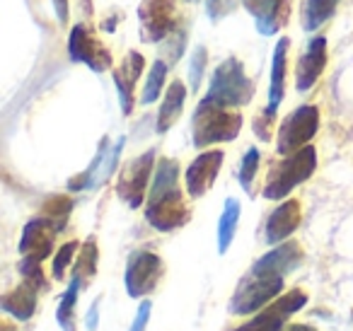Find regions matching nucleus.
Instances as JSON below:
<instances>
[{
	"label": "nucleus",
	"mask_w": 353,
	"mask_h": 331,
	"mask_svg": "<svg viewBox=\"0 0 353 331\" xmlns=\"http://www.w3.org/2000/svg\"><path fill=\"white\" fill-rule=\"evenodd\" d=\"M189 218L192 210L179 189V165L170 157H160L145 199V220L157 232H174L184 228Z\"/></svg>",
	"instance_id": "1"
},
{
	"label": "nucleus",
	"mask_w": 353,
	"mask_h": 331,
	"mask_svg": "<svg viewBox=\"0 0 353 331\" xmlns=\"http://www.w3.org/2000/svg\"><path fill=\"white\" fill-rule=\"evenodd\" d=\"M242 131V114L230 107L213 102L211 97L201 99L192 119V141L194 148H208L216 143H230Z\"/></svg>",
	"instance_id": "2"
},
{
	"label": "nucleus",
	"mask_w": 353,
	"mask_h": 331,
	"mask_svg": "<svg viewBox=\"0 0 353 331\" xmlns=\"http://www.w3.org/2000/svg\"><path fill=\"white\" fill-rule=\"evenodd\" d=\"M317 170V150L314 146H305L300 150L283 155V160L276 162L269 170L266 184L261 196L269 201H283L295 186H300L303 181H307Z\"/></svg>",
	"instance_id": "3"
},
{
	"label": "nucleus",
	"mask_w": 353,
	"mask_h": 331,
	"mask_svg": "<svg viewBox=\"0 0 353 331\" xmlns=\"http://www.w3.org/2000/svg\"><path fill=\"white\" fill-rule=\"evenodd\" d=\"M208 97L223 107H245L254 99V83L247 78L240 59H225L211 75Z\"/></svg>",
	"instance_id": "4"
},
{
	"label": "nucleus",
	"mask_w": 353,
	"mask_h": 331,
	"mask_svg": "<svg viewBox=\"0 0 353 331\" xmlns=\"http://www.w3.org/2000/svg\"><path fill=\"white\" fill-rule=\"evenodd\" d=\"M283 278H271V276H247L240 281L235 295L230 300V312L237 317H247L261 312L271 300L283 295Z\"/></svg>",
	"instance_id": "5"
},
{
	"label": "nucleus",
	"mask_w": 353,
	"mask_h": 331,
	"mask_svg": "<svg viewBox=\"0 0 353 331\" xmlns=\"http://www.w3.org/2000/svg\"><path fill=\"white\" fill-rule=\"evenodd\" d=\"M155 165H157L155 148H150V150H145L143 155L133 157V160L121 170L119 181H117V194L128 208H141L143 201L148 199Z\"/></svg>",
	"instance_id": "6"
},
{
	"label": "nucleus",
	"mask_w": 353,
	"mask_h": 331,
	"mask_svg": "<svg viewBox=\"0 0 353 331\" xmlns=\"http://www.w3.org/2000/svg\"><path fill=\"white\" fill-rule=\"evenodd\" d=\"M319 131V109L314 104H303L295 112H290L279 126V138H276V150L279 155H290L300 148L310 146Z\"/></svg>",
	"instance_id": "7"
},
{
	"label": "nucleus",
	"mask_w": 353,
	"mask_h": 331,
	"mask_svg": "<svg viewBox=\"0 0 353 331\" xmlns=\"http://www.w3.org/2000/svg\"><path fill=\"white\" fill-rule=\"evenodd\" d=\"M162 273H165V263L155 252H148V249L133 252L126 261V273H123V285H126L128 297L141 300V297L150 295L160 283Z\"/></svg>",
	"instance_id": "8"
},
{
	"label": "nucleus",
	"mask_w": 353,
	"mask_h": 331,
	"mask_svg": "<svg viewBox=\"0 0 353 331\" xmlns=\"http://www.w3.org/2000/svg\"><path fill=\"white\" fill-rule=\"evenodd\" d=\"M305 305H307V295H305L303 290L283 292V295L276 297L269 307L256 312V317H252L247 324L237 326L235 331H283L285 321L293 314H298Z\"/></svg>",
	"instance_id": "9"
},
{
	"label": "nucleus",
	"mask_w": 353,
	"mask_h": 331,
	"mask_svg": "<svg viewBox=\"0 0 353 331\" xmlns=\"http://www.w3.org/2000/svg\"><path fill=\"white\" fill-rule=\"evenodd\" d=\"M143 41H165L176 30V6L174 0H143L138 8Z\"/></svg>",
	"instance_id": "10"
},
{
	"label": "nucleus",
	"mask_w": 353,
	"mask_h": 331,
	"mask_svg": "<svg viewBox=\"0 0 353 331\" xmlns=\"http://www.w3.org/2000/svg\"><path fill=\"white\" fill-rule=\"evenodd\" d=\"M68 51L75 63H85L88 68H92L94 73H104V70L112 68V63H114L109 49L94 37V32L85 25H75L73 30H70Z\"/></svg>",
	"instance_id": "11"
},
{
	"label": "nucleus",
	"mask_w": 353,
	"mask_h": 331,
	"mask_svg": "<svg viewBox=\"0 0 353 331\" xmlns=\"http://www.w3.org/2000/svg\"><path fill=\"white\" fill-rule=\"evenodd\" d=\"M303 261H305V252L298 242H281V244H276L271 252H266L261 259H256L250 273L252 276L285 278Z\"/></svg>",
	"instance_id": "12"
},
{
	"label": "nucleus",
	"mask_w": 353,
	"mask_h": 331,
	"mask_svg": "<svg viewBox=\"0 0 353 331\" xmlns=\"http://www.w3.org/2000/svg\"><path fill=\"white\" fill-rule=\"evenodd\" d=\"M223 160H225L223 150H206L196 160H192V165L184 172V184H187V194L192 199H201L208 194V189L216 184L218 174H221Z\"/></svg>",
	"instance_id": "13"
},
{
	"label": "nucleus",
	"mask_w": 353,
	"mask_h": 331,
	"mask_svg": "<svg viewBox=\"0 0 353 331\" xmlns=\"http://www.w3.org/2000/svg\"><path fill=\"white\" fill-rule=\"evenodd\" d=\"M56 225L49 218L39 215V218H32L25 225L20 237V254L27 259H37V261H44L51 252H54V242H56Z\"/></svg>",
	"instance_id": "14"
},
{
	"label": "nucleus",
	"mask_w": 353,
	"mask_h": 331,
	"mask_svg": "<svg viewBox=\"0 0 353 331\" xmlns=\"http://www.w3.org/2000/svg\"><path fill=\"white\" fill-rule=\"evenodd\" d=\"M324 66H327V37H312L295 66V90L298 92L312 90L319 75L324 73Z\"/></svg>",
	"instance_id": "15"
},
{
	"label": "nucleus",
	"mask_w": 353,
	"mask_h": 331,
	"mask_svg": "<svg viewBox=\"0 0 353 331\" xmlns=\"http://www.w3.org/2000/svg\"><path fill=\"white\" fill-rule=\"evenodd\" d=\"M261 37H274L290 17V0H242Z\"/></svg>",
	"instance_id": "16"
},
{
	"label": "nucleus",
	"mask_w": 353,
	"mask_h": 331,
	"mask_svg": "<svg viewBox=\"0 0 353 331\" xmlns=\"http://www.w3.org/2000/svg\"><path fill=\"white\" fill-rule=\"evenodd\" d=\"M300 220H303V208H300V201L288 199L274 208V213L269 215L264 228V242L269 247H276V244L285 242L295 230L300 228Z\"/></svg>",
	"instance_id": "17"
},
{
	"label": "nucleus",
	"mask_w": 353,
	"mask_h": 331,
	"mask_svg": "<svg viewBox=\"0 0 353 331\" xmlns=\"http://www.w3.org/2000/svg\"><path fill=\"white\" fill-rule=\"evenodd\" d=\"M143 68H145L143 56L138 54V51H128L126 59L121 61V66L114 70V85H117L121 112L126 114V117L133 112V90H136V83L141 80Z\"/></svg>",
	"instance_id": "18"
},
{
	"label": "nucleus",
	"mask_w": 353,
	"mask_h": 331,
	"mask_svg": "<svg viewBox=\"0 0 353 331\" xmlns=\"http://www.w3.org/2000/svg\"><path fill=\"white\" fill-rule=\"evenodd\" d=\"M184 102H187V85L182 80H174L170 83L165 92V99L160 104V112H157V121H155V131L157 133H167L184 112Z\"/></svg>",
	"instance_id": "19"
},
{
	"label": "nucleus",
	"mask_w": 353,
	"mask_h": 331,
	"mask_svg": "<svg viewBox=\"0 0 353 331\" xmlns=\"http://www.w3.org/2000/svg\"><path fill=\"white\" fill-rule=\"evenodd\" d=\"M37 295H39V288H34L32 283L25 281L15 290L6 292L0 305H3V312L15 317L17 321H30L37 312Z\"/></svg>",
	"instance_id": "20"
},
{
	"label": "nucleus",
	"mask_w": 353,
	"mask_h": 331,
	"mask_svg": "<svg viewBox=\"0 0 353 331\" xmlns=\"http://www.w3.org/2000/svg\"><path fill=\"white\" fill-rule=\"evenodd\" d=\"M290 49V39H279L274 49V59H271V83H269V104H266L264 112L274 114L279 104L283 102V92H285V56Z\"/></svg>",
	"instance_id": "21"
},
{
	"label": "nucleus",
	"mask_w": 353,
	"mask_h": 331,
	"mask_svg": "<svg viewBox=\"0 0 353 331\" xmlns=\"http://www.w3.org/2000/svg\"><path fill=\"white\" fill-rule=\"evenodd\" d=\"M242 205L237 199H228L223 205L221 220H218V252L228 254V249L232 247V239L237 234V223H240Z\"/></svg>",
	"instance_id": "22"
},
{
	"label": "nucleus",
	"mask_w": 353,
	"mask_h": 331,
	"mask_svg": "<svg viewBox=\"0 0 353 331\" xmlns=\"http://www.w3.org/2000/svg\"><path fill=\"white\" fill-rule=\"evenodd\" d=\"M83 290V283L78 278L68 283L65 292L61 295V302H59V310H56V321H59L61 331H75L78 326V319H75V305H78V295Z\"/></svg>",
	"instance_id": "23"
},
{
	"label": "nucleus",
	"mask_w": 353,
	"mask_h": 331,
	"mask_svg": "<svg viewBox=\"0 0 353 331\" xmlns=\"http://www.w3.org/2000/svg\"><path fill=\"white\" fill-rule=\"evenodd\" d=\"M97 263H99V247L94 242V237H90L88 242L80 244L78 259L73 263V278H78L85 285V283L97 276Z\"/></svg>",
	"instance_id": "24"
},
{
	"label": "nucleus",
	"mask_w": 353,
	"mask_h": 331,
	"mask_svg": "<svg viewBox=\"0 0 353 331\" xmlns=\"http://www.w3.org/2000/svg\"><path fill=\"white\" fill-rule=\"evenodd\" d=\"M339 0H305L303 8V30L317 32L324 22H329L336 12Z\"/></svg>",
	"instance_id": "25"
},
{
	"label": "nucleus",
	"mask_w": 353,
	"mask_h": 331,
	"mask_svg": "<svg viewBox=\"0 0 353 331\" xmlns=\"http://www.w3.org/2000/svg\"><path fill=\"white\" fill-rule=\"evenodd\" d=\"M123 146H126V138H123V136L119 138L114 146H109V141H107V146H104V150H102L99 167H97V172H94V177H92V189H97V186L107 184V181L112 179V174L117 172V165H119V157H121Z\"/></svg>",
	"instance_id": "26"
},
{
	"label": "nucleus",
	"mask_w": 353,
	"mask_h": 331,
	"mask_svg": "<svg viewBox=\"0 0 353 331\" xmlns=\"http://www.w3.org/2000/svg\"><path fill=\"white\" fill-rule=\"evenodd\" d=\"M70 213H73V201H70L68 196H51V199H46L44 210H41V215L49 218L51 223L56 225L59 232L65 230V223H68Z\"/></svg>",
	"instance_id": "27"
},
{
	"label": "nucleus",
	"mask_w": 353,
	"mask_h": 331,
	"mask_svg": "<svg viewBox=\"0 0 353 331\" xmlns=\"http://www.w3.org/2000/svg\"><path fill=\"white\" fill-rule=\"evenodd\" d=\"M165 80H167V61H155L152 68H150V73H148L145 88H143V94H141V102L143 104L155 102V99L162 94Z\"/></svg>",
	"instance_id": "28"
},
{
	"label": "nucleus",
	"mask_w": 353,
	"mask_h": 331,
	"mask_svg": "<svg viewBox=\"0 0 353 331\" xmlns=\"http://www.w3.org/2000/svg\"><path fill=\"white\" fill-rule=\"evenodd\" d=\"M80 252V244L78 239H70V242L61 244L59 252L54 254V266H51V273H54L56 281H63L65 271H68V266L73 263V257Z\"/></svg>",
	"instance_id": "29"
},
{
	"label": "nucleus",
	"mask_w": 353,
	"mask_h": 331,
	"mask_svg": "<svg viewBox=\"0 0 353 331\" xmlns=\"http://www.w3.org/2000/svg\"><path fill=\"white\" fill-rule=\"evenodd\" d=\"M259 162H261V155L256 148H250L240 162V174H237V179H240V186L247 194H252V181H254L256 170H259Z\"/></svg>",
	"instance_id": "30"
},
{
	"label": "nucleus",
	"mask_w": 353,
	"mask_h": 331,
	"mask_svg": "<svg viewBox=\"0 0 353 331\" xmlns=\"http://www.w3.org/2000/svg\"><path fill=\"white\" fill-rule=\"evenodd\" d=\"M206 63H208V51L206 46H196L192 54V61H189V90L196 92L201 88L203 73H206Z\"/></svg>",
	"instance_id": "31"
},
{
	"label": "nucleus",
	"mask_w": 353,
	"mask_h": 331,
	"mask_svg": "<svg viewBox=\"0 0 353 331\" xmlns=\"http://www.w3.org/2000/svg\"><path fill=\"white\" fill-rule=\"evenodd\" d=\"M17 271L22 273V278H25L27 283H32V285L39 288V290L49 288V283H46V278H44V271H41V261H37V259L22 257V261L17 263Z\"/></svg>",
	"instance_id": "32"
},
{
	"label": "nucleus",
	"mask_w": 353,
	"mask_h": 331,
	"mask_svg": "<svg viewBox=\"0 0 353 331\" xmlns=\"http://www.w3.org/2000/svg\"><path fill=\"white\" fill-rule=\"evenodd\" d=\"M184 46H187V32H182V30L179 32L174 30L165 41H162V54H165V59H167V66L176 63V61L182 59Z\"/></svg>",
	"instance_id": "33"
},
{
	"label": "nucleus",
	"mask_w": 353,
	"mask_h": 331,
	"mask_svg": "<svg viewBox=\"0 0 353 331\" xmlns=\"http://www.w3.org/2000/svg\"><path fill=\"white\" fill-rule=\"evenodd\" d=\"M240 6V0H206V12L211 22H221L223 17L230 15L235 8Z\"/></svg>",
	"instance_id": "34"
},
{
	"label": "nucleus",
	"mask_w": 353,
	"mask_h": 331,
	"mask_svg": "<svg viewBox=\"0 0 353 331\" xmlns=\"http://www.w3.org/2000/svg\"><path fill=\"white\" fill-rule=\"evenodd\" d=\"M150 312H152V302L143 300L141 305H138V312H136V317H133V324L128 331H145L148 321H150Z\"/></svg>",
	"instance_id": "35"
},
{
	"label": "nucleus",
	"mask_w": 353,
	"mask_h": 331,
	"mask_svg": "<svg viewBox=\"0 0 353 331\" xmlns=\"http://www.w3.org/2000/svg\"><path fill=\"white\" fill-rule=\"evenodd\" d=\"M97 321H99V300H94L92 307H90V312H88V319H85V326H88V331L97 329Z\"/></svg>",
	"instance_id": "36"
},
{
	"label": "nucleus",
	"mask_w": 353,
	"mask_h": 331,
	"mask_svg": "<svg viewBox=\"0 0 353 331\" xmlns=\"http://www.w3.org/2000/svg\"><path fill=\"white\" fill-rule=\"evenodd\" d=\"M54 10L61 25H65L68 22V0H54Z\"/></svg>",
	"instance_id": "37"
},
{
	"label": "nucleus",
	"mask_w": 353,
	"mask_h": 331,
	"mask_svg": "<svg viewBox=\"0 0 353 331\" xmlns=\"http://www.w3.org/2000/svg\"><path fill=\"white\" fill-rule=\"evenodd\" d=\"M283 331H317V329L310 324H290V326H285Z\"/></svg>",
	"instance_id": "38"
},
{
	"label": "nucleus",
	"mask_w": 353,
	"mask_h": 331,
	"mask_svg": "<svg viewBox=\"0 0 353 331\" xmlns=\"http://www.w3.org/2000/svg\"><path fill=\"white\" fill-rule=\"evenodd\" d=\"M187 3H196V0H187Z\"/></svg>",
	"instance_id": "39"
}]
</instances>
